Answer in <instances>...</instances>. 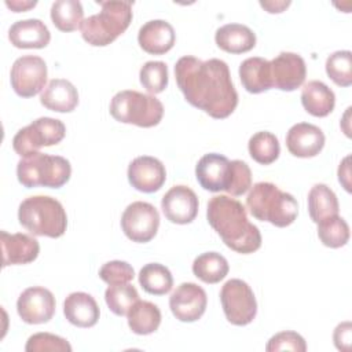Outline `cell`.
<instances>
[{
    "label": "cell",
    "instance_id": "2e32d148",
    "mask_svg": "<svg viewBox=\"0 0 352 352\" xmlns=\"http://www.w3.org/2000/svg\"><path fill=\"white\" fill-rule=\"evenodd\" d=\"M128 180L138 191L155 192L164 186L166 170L158 158L140 155L131 161L128 166Z\"/></svg>",
    "mask_w": 352,
    "mask_h": 352
},
{
    "label": "cell",
    "instance_id": "ac0fdd59",
    "mask_svg": "<svg viewBox=\"0 0 352 352\" xmlns=\"http://www.w3.org/2000/svg\"><path fill=\"white\" fill-rule=\"evenodd\" d=\"M324 146V133L309 122L294 124L286 135V147L290 154L300 158L318 155Z\"/></svg>",
    "mask_w": 352,
    "mask_h": 352
},
{
    "label": "cell",
    "instance_id": "5b68a950",
    "mask_svg": "<svg viewBox=\"0 0 352 352\" xmlns=\"http://www.w3.org/2000/svg\"><path fill=\"white\" fill-rule=\"evenodd\" d=\"M18 220L33 235L48 238L62 236L67 227V216L62 204L48 195L25 198L18 209Z\"/></svg>",
    "mask_w": 352,
    "mask_h": 352
},
{
    "label": "cell",
    "instance_id": "d4e9b609",
    "mask_svg": "<svg viewBox=\"0 0 352 352\" xmlns=\"http://www.w3.org/2000/svg\"><path fill=\"white\" fill-rule=\"evenodd\" d=\"M239 78L243 88L250 94H261L272 88L270 60L253 56L239 65Z\"/></svg>",
    "mask_w": 352,
    "mask_h": 352
},
{
    "label": "cell",
    "instance_id": "f1b7e54d",
    "mask_svg": "<svg viewBox=\"0 0 352 352\" xmlns=\"http://www.w3.org/2000/svg\"><path fill=\"white\" fill-rule=\"evenodd\" d=\"M228 261L216 252L199 254L192 263L194 275L205 283H219L228 274Z\"/></svg>",
    "mask_w": 352,
    "mask_h": 352
},
{
    "label": "cell",
    "instance_id": "4fadbf2b",
    "mask_svg": "<svg viewBox=\"0 0 352 352\" xmlns=\"http://www.w3.org/2000/svg\"><path fill=\"white\" fill-rule=\"evenodd\" d=\"M208 297L205 290L192 282L179 285L169 297V308L176 319L191 323L205 314Z\"/></svg>",
    "mask_w": 352,
    "mask_h": 352
},
{
    "label": "cell",
    "instance_id": "83f0119b",
    "mask_svg": "<svg viewBox=\"0 0 352 352\" xmlns=\"http://www.w3.org/2000/svg\"><path fill=\"white\" fill-rule=\"evenodd\" d=\"M129 329L139 336H147L154 333L161 324L160 308L150 302L138 300L126 314Z\"/></svg>",
    "mask_w": 352,
    "mask_h": 352
},
{
    "label": "cell",
    "instance_id": "5bb4252c",
    "mask_svg": "<svg viewBox=\"0 0 352 352\" xmlns=\"http://www.w3.org/2000/svg\"><path fill=\"white\" fill-rule=\"evenodd\" d=\"M198 197L187 186H173L161 199L165 217L175 224H188L198 214Z\"/></svg>",
    "mask_w": 352,
    "mask_h": 352
},
{
    "label": "cell",
    "instance_id": "7a4b0ae2",
    "mask_svg": "<svg viewBox=\"0 0 352 352\" xmlns=\"http://www.w3.org/2000/svg\"><path fill=\"white\" fill-rule=\"evenodd\" d=\"M206 217L210 227L231 250L249 254L260 249L261 234L248 220L245 206L228 195H214L208 202Z\"/></svg>",
    "mask_w": 352,
    "mask_h": 352
},
{
    "label": "cell",
    "instance_id": "ee69618b",
    "mask_svg": "<svg viewBox=\"0 0 352 352\" xmlns=\"http://www.w3.org/2000/svg\"><path fill=\"white\" fill-rule=\"evenodd\" d=\"M37 1L33 0V1H21V0H14V1H6V6L8 8H11L14 12H23V11H28L33 7H36Z\"/></svg>",
    "mask_w": 352,
    "mask_h": 352
},
{
    "label": "cell",
    "instance_id": "e0dca14e",
    "mask_svg": "<svg viewBox=\"0 0 352 352\" xmlns=\"http://www.w3.org/2000/svg\"><path fill=\"white\" fill-rule=\"evenodd\" d=\"M195 177L208 191H227L231 180V161L217 153L205 154L195 166Z\"/></svg>",
    "mask_w": 352,
    "mask_h": 352
},
{
    "label": "cell",
    "instance_id": "7402d4cb",
    "mask_svg": "<svg viewBox=\"0 0 352 352\" xmlns=\"http://www.w3.org/2000/svg\"><path fill=\"white\" fill-rule=\"evenodd\" d=\"M66 319L77 327H92L99 320V307L95 298L84 292L70 293L63 302Z\"/></svg>",
    "mask_w": 352,
    "mask_h": 352
},
{
    "label": "cell",
    "instance_id": "6da1fadb",
    "mask_svg": "<svg viewBox=\"0 0 352 352\" xmlns=\"http://www.w3.org/2000/svg\"><path fill=\"white\" fill-rule=\"evenodd\" d=\"M175 77L186 100L213 118H227L238 106L228 65L221 59L182 56L175 65Z\"/></svg>",
    "mask_w": 352,
    "mask_h": 352
},
{
    "label": "cell",
    "instance_id": "484cf974",
    "mask_svg": "<svg viewBox=\"0 0 352 352\" xmlns=\"http://www.w3.org/2000/svg\"><path fill=\"white\" fill-rule=\"evenodd\" d=\"M302 107L314 117L329 116L336 104L334 92L322 81H308L301 91Z\"/></svg>",
    "mask_w": 352,
    "mask_h": 352
},
{
    "label": "cell",
    "instance_id": "7c38bea8",
    "mask_svg": "<svg viewBox=\"0 0 352 352\" xmlns=\"http://www.w3.org/2000/svg\"><path fill=\"white\" fill-rule=\"evenodd\" d=\"M16 311L25 323H47L55 314V297L43 286L28 287L18 297Z\"/></svg>",
    "mask_w": 352,
    "mask_h": 352
},
{
    "label": "cell",
    "instance_id": "d6a6232c",
    "mask_svg": "<svg viewBox=\"0 0 352 352\" xmlns=\"http://www.w3.org/2000/svg\"><path fill=\"white\" fill-rule=\"evenodd\" d=\"M318 236L327 248H341L349 239V226L338 214L327 217L318 223Z\"/></svg>",
    "mask_w": 352,
    "mask_h": 352
},
{
    "label": "cell",
    "instance_id": "4dcf8cb0",
    "mask_svg": "<svg viewBox=\"0 0 352 352\" xmlns=\"http://www.w3.org/2000/svg\"><path fill=\"white\" fill-rule=\"evenodd\" d=\"M84 16L82 6L78 0H56L51 6V19L60 32H73L80 28Z\"/></svg>",
    "mask_w": 352,
    "mask_h": 352
},
{
    "label": "cell",
    "instance_id": "60d3db41",
    "mask_svg": "<svg viewBox=\"0 0 352 352\" xmlns=\"http://www.w3.org/2000/svg\"><path fill=\"white\" fill-rule=\"evenodd\" d=\"M351 322H342L340 323L336 330H334V334H333V340H334V345L337 349L340 351H349L351 348V340H352V336H351Z\"/></svg>",
    "mask_w": 352,
    "mask_h": 352
},
{
    "label": "cell",
    "instance_id": "9c48e42d",
    "mask_svg": "<svg viewBox=\"0 0 352 352\" xmlns=\"http://www.w3.org/2000/svg\"><path fill=\"white\" fill-rule=\"evenodd\" d=\"M220 301L231 324L246 326L256 318L257 301L254 293L242 279L227 280L220 290Z\"/></svg>",
    "mask_w": 352,
    "mask_h": 352
},
{
    "label": "cell",
    "instance_id": "8992f818",
    "mask_svg": "<svg viewBox=\"0 0 352 352\" xmlns=\"http://www.w3.org/2000/svg\"><path fill=\"white\" fill-rule=\"evenodd\" d=\"M70 175V162L60 155L37 153L32 157L22 158L16 165L18 182L26 188L37 186L59 188L69 182Z\"/></svg>",
    "mask_w": 352,
    "mask_h": 352
},
{
    "label": "cell",
    "instance_id": "ffe728a7",
    "mask_svg": "<svg viewBox=\"0 0 352 352\" xmlns=\"http://www.w3.org/2000/svg\"><path fill=\"white\" fill-rule=\"evenodd\" d=\"M176 41V33L172 25L164 19L146 22L138 33V43L143 51L153 55H162L172 50Z\"/></svg>",
    "mask_w": 352,
    "mask_h": 352
},
{
    "label": "cell",
    "instance_id": "74e56055",
    "mask_svg": "<svg viewBox=\"0 0 352 352\" xmlns=\"http://www.w3.org/2000/svg\"><path fill=\"white\" fill-rule=\"evenodd\" d=\"M135 276V271L126 261L113 260L107 261L99 270V278L107 285H122L129 283Z\"/></svg>",
    "mask_w": 352,
    "mask_h": 352
},
{
    "label": "cell",
    "instance_id": "ba28073f",
    "mask_svg": "<svg viewBox=\"0 0 352 352\" xmlns=\"http://www.w3.org/2000/svg\"><path fill=\"white\" fill-rule=\"evenodd\" d=\"M66 126L60 120L40 117L19 129L12 139L14 151L26 158L40 153L43 146H54L63 140Z\"/></svg>",
    "mask_w": 352,
    "mask_h": 352
},
{
    "label": "cell",
    "instance_id": "d6986e66",
    "mask_svg": "<svg viewBox=\"0 0 352 352\" xmlns=\"http://www.w3.org/2000/svg\"><path fill=\"white\" fill-rule=\"evenodd\" d=\"M0 242L3 253V267L29 264L34 261L40 253L38 241L28 234H8L7 231H1Z\"/></svg>",
    "mask_w": 352,
    "mask_h": 352
},
{
    "label": "cell",
    "instance_id": "4316f807",
    "mask_svg": "<svg viewBox=\"0 0 352 352\" xmlns=\"http://www.w3.org/2000/svg\"><path fill=\"white\" fill-rule=\"evenodd\" d=\"M340 205L334 191L323 184H315L308 192V212L314 223H319L327 217L338 214Z\"/></svg>",
    "mask_w": 352,
    "mask_h": 352
},
{
    "label": "cell",
    "instance_id": "ab89813d",
    "mask_svg": "<svg viewBox=\"0 0 352 352\" xmlns=\"http://www.w3.org/2000/svg\"><path fill=\"white\" fill-rule=\"evenodd\" d=\"M267 352H275V351H296V352H305L307 344L305 340L296 331H280L272 336L267 345Z\"/></svg>",
    "mask_w": 352,
    "mask_h": 352
},
{
    "label": "cell",
    "instance_id": "52a82bcc",
    "mask_svg": "<svg viewBox=\"0 0 352 352\" xmlns=\"http://www.w3.org/2000/svg\"><path fill=\"white\" fill-rule=\"evenodd\" d=\"M110 114L118 122L151 128L162 120L164 106L154 95L125 89L113 96Z\"/></svg>",
    "mask_w": 352,
    "mask_h": 352
},
{
    "label": "cell",
    "instance_id": "9a60e30c",
    "mask_svg": "<svg viewBox=\"0 0 352 352\" xmlns=\"http://www.w3.org/2000/svg\"><path fill=\"white\" fill-rule=\"evenodd\" d=\"M271 65V76H272V87L280 91H294L300 88L307 76V66L304 59L294 52H280L272 60Z\"/></svg>",
    "mask_w": 352,
    "mask_h": 352
},
{
    "label": "cell",
    "instance_id": "277c9868",
    "mask_svg": "<svg viewBox=\"0 0 352 352\" xmlns=\"http://www.w3.org/2000/svg\"><path fill=\"white\" fill-rule=\"evenodd\" d=\"M102 10L80 25L82 38L94 47H104L121 36L132 22V1H96Z\"/></svg>",
    "mask_w": 352,
    "mask_h": 352
},
{
    "label": "cell",
    "instance_id": "1f68e13d",
    "mask_svg": "<svg viewBox=\"0 0 352 352\" xmlns=\"http://www.w3.org/2000/svg\"><path fill=\"white\" fill-rule=\"evenodd\" d=\"M248 148L250 157L261 165H270L275 162L280 153L278 138L268 131L256 132L249 139Z\"/></svg>",
    "mask_w": 352,
    "mask_h": 352
},
{
    "label": "cell",
    "instance_id": "7bdbcfd3",
    "mask_svg": "<svg viewBox=\"0 0 352 352\" xmlns=\"http://www.w3.org/2000/svg\"><path fill=\"white\" fill-rule=\"evenodd\" d=\"M260 6L271 14H279L290 6V1H260Z\"/></svg>",
    "mask_w": 352,
    "mask_h": 352
},
{
    "label": "cell",
    "instance_id": "b9f144b4",
    "mask_svg": "<svg viewBox=\"0 0 352 352\" xmlns=\"http://www.w3.org/2000/svg\"><path fill=\"white\" fill-rule=\"evenodd\" d=\"M349 175H351V170H349V155H346L342 160V162L340 164V166H338V180H340V183L344 186V188L346 191H351Z\"/></svg>",
    "mask_w": 352,
    "mask_h": 352
},
{
    "label": "cell",
    "instance_id": "cb8c5ba5",
    "mask_svg": "<svg viewBox=\"0 0 352 352\" xmlns=\"http://www.w3.org/2000/svg\"><path fill=\"white\" fill-rule=\"evenodd\" d=\"M214 41L226 52L243 54L254 48L256 34L246 25L227 23L216 30Z\"/></svg>",
    "mask_w": 352,
    "mask_h": 352
},
{
    "label": "cell",
    "instance_id": "3957f363",
    "mask_svg": "<svg viewBox=\"0 0 352 352\" xmlns=\"http://www.w3.org/2000/svg\"><path fill=\"white\" fill-rule=\"evenodd\" d=\"M246 206L257 220L268 221L280 228L294 223L298 214L296 198L270 182H260L252 187Z\"/></svg>",
    "mask_w": 352,
    "mask_h": 352
},
{
    "label": "cell",
    "instance_id": "f546056e",
    "mask_svg": "<svg viewBox=\"0 0 352 352\" xmlns=\"http://www.w3.org/2000/svg\"><path fill=\"white\" fill-rule=\"evenodd\" d=\"M139 283L146 293L162 296L170 292L173 276L165 265L160 263H148L139 272Z\"/></svg>",
    "mask_w": 352,
    "mask_h": 352
},
{
    "label": "cell",
    "instance_id": "44dd1931",
    "mask_svg": "<svg viewBox=\"0 0 352 352\" xmlns=\"http://www.w3.org/2000/svg\"><path fill=\"white\" fill-rule=\"evenodd\" d=\"M8 38L16 48H44L51 40L47 25L36 18L16 21L8 29Z\"/></svg>",
    "mask_w": 352,
    "mask_h": 352
},
{
    "label": "cell",
    "instance_id": "30bf717a",
    "mask_svg": "<svg viewBox=\"0 0 352 352\" xmlns=\"http://www.w3.org/2000/svg\"><path fill=\"white\" fill-rule=\"evenodd\" d=\"M160 227V213L154 205L143 201L129 204L121 216V228L132 242L151 241Z\"/></svg>",
    "mask_w": 352,
    "mask_h": 352
},
{
    "label": "cell",
    "instance_id": "d590c367",
    "mask_svg": "<svg viewBox=\"0 0 352 352\" xmlns=\"http://www.w3.org/2000/svg\"><path fill=\"white\" fill-rule=\"evenodd\" d=\"M139 78L147 92L161 94L168 87V66L161 60H148L142 66Z\"/></svg>",
    "mask_w": 352,
    "mask_h": 352
},
{
    "label": "cell",
    "instance_id": "e575fe53",
    "mask_svg": "<svg viewBox=\"0 0 352 352\" xmlns=\"http://www.w3.org/2000/svg\"><path fill=\"white\" fill-rule=\"evenodd\" d=\"M326 73L338 87H349L352 84V52L344 50L329 55Z\"/></svg>",
    "mask_w": 352,
    "mask_h": 352
},
{
    "label": "cell",
    "instance_id": "8fae6325",
    "mask_svg": "<svg viewBox=\"0 0 352 352\" xmlns=\"http://www.w3.org/2000/svg\"><path fill=\"white\" fill-rule=\"evenodd\" d=\"M11 87L21 98H32L44 89L47 82V65L36 55L19 56L11 67Z\"/></svg>",
    "mask_w": 352,
    "mask_h": 352
},
{
    "label": "cell",
    "instance_id": "603a6c76",
    "mask_svg": "<svg viewBox=\"0 0 352 352\" xmlns=\"http://www.w3.org/2000/svg\"><path fill=\"white\" fill-rule=\"evenodd\" d=\"M40 102L48 110L70 113L78 104V92L69 80L54 78L41 92Z\"/></svg>",
    "mask_w": 352,
    "mask_h": 352
},
{
    "label": "cell",
    "instance_id": "f35d334b",
    "mask_svg": "<svg viewBox=\"0 0 352 352\" xmlns=\"http://www.w3.org/2000/svg\"><path fill=\"white\" fill-rule=\"evenodd\" d=\"M252 187V172L246 162L241 160L231 161V180L226 192L239 197Z\"/></svg>",
    "mask_w": 352,
    "mask_h": 352
},
{
    "label": "cell",
    "instance_id": "836d02e7",
    "mask_svg": "<svg viewBox=\"0 0 352 352\" xmlns=\"http://www.w3.org/2000/svg\"><path fill=\"white\" fill-rule=\"evenodd\" d=\"M104 300L113 314L124 316L128 314L131 307L139 300V294L133 285H111L104 292Z\"/></svg>",
    "mask_w": 352,
    "mask_h": 352
},
{
    "label": "cell",
    "instance_id": "8d00e7d4",
    "mask_svg": "<svg viewBox=\"0 0 352 352\" xmlns=\"http://www.w3.org/2000/svg\"><path fill=\"white\" fill-rule=\"evenodd\" d=\"M26 352H72V345L62 337L51 333H36L25 345Z\"/></svg>",
    "mask_w": 352,
    "mask_h": 352
}]
</instances>
